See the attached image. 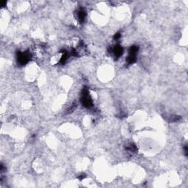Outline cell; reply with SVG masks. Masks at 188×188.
I'll list each match as a JSON object with an SVG mask.
<instances>
[{
    "instance_id": "6da1fadb",
    "label": "cell",
    "mask_w": 188,
    "mask_h": 188,
    "mask_svg": "<svg viewBox=\"0 0 188 188\" xmlns=\"http://www.w3.org/2000/svg\"><path fill=\"white\" fill-rule=\"evenodd\" d=\"M82 104H83V106L86 108H90L93 107V101L89 96V92L88 90L85 88L82 90Z\"/></svg>"
},
{
    "instance_id": "ba28073f",
    "label": "cell",
    "mask_w": 188,
    "mask_h": 188,
    "mask_svg": "<svg viewBox=\"0 0 188 188\" xmlns=\"http://www.w3.org/2000/svg\"><path fill=\"white\" fill-rule=\"evenodd\" d=\"M127 149L129 150V151H133V152H135V151H137V148L136 145H135V144H131V145H129L128 147L127 148Z\"/></svg>"
},
{
    "instance_id": "277c9868",
    "label": "cell",
    "mask_w": 188,
    "mask_h": 188,
    "mask_svg": "<svg viewBox=\"0 0 188 188\" xmlns=\"http://www.w3.org/2000/svg\"><path fill=\"white\" fill-rule=\"evenodd\" d=\"M123 52V48H122L120 45H116V46H115V48L113 49L114 54H115V57H118V58L122 55Z\"/></svg>"
},
{
    "instance_id": "30bf717a",
    "label": "cell",
    "mask_w": 188,
    "mask_h": 188,
    "mask_svg": "<svg viewBox=\"0 0 188 188\" xmlns=\"http://www.w3.org/2000/svg\"><path fill=\"white\" fill-rule=\"evenodd\" d=\"M85 178V174H82V175H80L79 176H78V179L80 180V181H82V179H84Z\"/></svg>"
},
{
    "instance_id": "7a4b0ae2",
    "label": "cell",
    "mask_w": 188,
    "mask_h": 188,
    "mask_svg": "<svg viewBox=\"0 0 188 188\" xmlns=\"http://www.w3.org/2000/svg\"><path fill=\"white\" fill-rule=\"evenodd\" d=\"M31 54L29 52H18L17 54V59L18 62L20 65H25L26 63L30 61L31 59Z\"/></svg>"
},
{
    "instance_id": "5b68a950",
    "label": "cell",
    "mask_w": 188,
    "mask_h": 188,
    "mask_svg": "<svg viewBox=\"0 0 188 188\" xmlns=\"http://www.w3.org/2000/svg\"><path fill=\"white\" fill-rule=\"evenodd\" d=\"M136 60H137V57L135 54H129V57L127 58V63L129 65L135 63V62H136Z\"/></svg>"
},
{
    "instance_id": "7c38bea8",
    "label": "cell",
    "mask_w": 188,
    "mask_h": 188,
    "mask_svg": "<svg viewBox=\"0 0 188 188\" xmlns=\"http://www.w3.org/2000/svg\"><path fill=\"white\" fill-rule=\"evenodd\" d=\"M5 5H6V2H5V1L1 2V6H2V7H5Z\"/></svg>"
},
{
    "instance_id": "8992f818",
    "label": "cell",
    "mask_w": 188,
    "mask_h": 188,
    "mask_svg": "<svg viewBox=\"0 0 188 188\" xmlns=\"http://www.w3.org/2000/svg\"><path fill=\"white\" fill-rule=\"evenodd\" d=\"M62 52H63V54H62V57H61V59L60 60V63L62 64V65H63V64H65V62H66V60L68 59V52L66 50H63Z\"/></svg>"
},
{
    "instance_id": "9c48e42d",
    "label": "cell",
    "mask_w": 188,
    "mask_h": 188,
    "mask_svg": "<svg viewBox=\"0 0 188 188\" xmlns=\"http://www.w3.org/2000/svg\"><path fill=\"white\" fill-rule=\"evenodd\" d=\"M120 38V33H119V32L116 33V34L114 35V39H115V40H118Z\"/></svg>"
},
{
    "instance_id": "52a82bcc",
    "label": "cell",
    "mask_w": 188,
    "mask_h": 188,
    "mask_svg": "<svg viewBox=\"0 0 188 188\" xmlns=\"http://www.w3.org/2000/svg\"><path fill=\"white\" fill-rule=\"evenodd\" d=\"M138 49H139V48H138V46H131L130 49H129V54H135V55H136L137 52H138Z\"/></svg>"
},
{
    "instance_id": "3957f363",
    "label": "cell",
    "mask_w": 188,
    "mask_h": 188,
    "mask_svg": "<svg viewBox=\"0 0 188 188\" xmlns=\"http://www.w3.org/2000/svg\"><path fill=\"white\" fill-rule=\"evenodd\" d=\"M77 16H78V20L79 22L80 23H83L85 22V17H86V13H85V10L83 9V8H81L78 10V13H77Z\"/></svg>"
},
{
    "instance_id": "8fae6325",
    "label": "cell",
    "mask_w": 188,
    "mask_h": 188,
    "mask_svg": "<svg viewBox=\"0 0 188 188\" xmlns=\"http://www.w3.org/2000/svg\"><path fill=\"white\" fill-rule=\"evenodd\" d=\"M184 153H185V155L187 156V153H188V151H187V146L185 145L184 147Z\"/></svg>"
}]
</instances>
